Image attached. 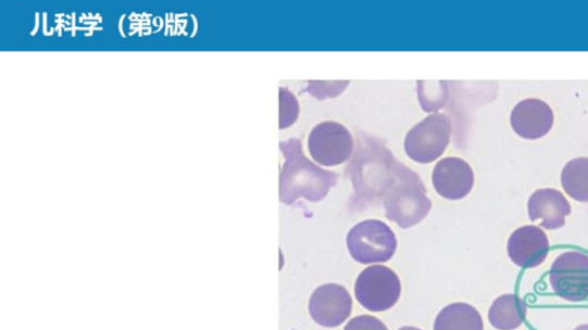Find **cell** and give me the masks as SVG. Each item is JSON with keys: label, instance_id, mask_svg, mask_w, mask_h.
<instances>
[{"label": "cell", "instance_id": "1", "mask_svg": "<svg viewBox=\"0 0 588 330\" xmlns=\"http://www.w3.org/2000/svg\"><path fill=\"white\" fill-rule=\"evenodd\" d=\"M398 162L384 144L373 137H362L348 170L355 192L352 203L367 208L388 194L397 180Z\"/></svg>", "mask_w": 588, "mask_h": 330}, {"label": "cell", "instance_id": "2", "mask_svg": "<svg viewBox=\"0 0 588 330\" xmlns=\"http://www.w3.org/2000/svg\"><path fill=\"white\" fill-rule=\"evenodd\" d=\"M286 163L279 175V200L292 205L300 198L320 202L336 186L338 175L317 167L303 153L300 139L291 138L279 143Z\"/></svg>", "mask_w": 588, "mask_h": 330}, {"label": "cell", "instance_id": "3", "mask_svg": "<svg viewBox=\"0 0 588 330\" xmlns=\"http://www.w3.org/2000/svg\"><path fill=\"white\" fill-rule=\"evenodd\" d=\"M385 214L401 229H411L427 217L433 202L427 195L424 182L413 170L399 163L397 180L384 198Z\"/></svg>", "mask_w": 588, "mask_h": 330}, {"label": "cell", "instance_id": "4", "mask_svg": "<svg viewBox=\"0 0 588 330\" xmlns=\"http://www.w3.org/2000/svg\"><path fill=\"white\" fill-rule=\"evenodd\" d=\"M397 238L387 224L368 219L356 224L348 234V248L361 264L389 262L397 251Z\"/></svg>", "mask_w": 588, "mask_h": 330}, {"label": "cell", "instance_id": "5", "mask_svg": "<svg viewBox=\"0 0 588 330\" xmlns=\"http://www.w3.org/2000/svg\"><path fill=\"white\" fill-rule=\"evenodd\" d=\"M451 136V118L445 114L431 115L416 124L405 136L404 152L417 163H431L448 150Z\"/></svg>", "mask_w": 588, "mask_h": 330}, {"label": "cell", "instance_id": "6", "mask_svg": "<svg viewBox=\"0 0 588 330\" xmlns=\"http://www.w3.org/2000/svg\"><path fill=\"white\" fill-rule=\"evenodd\" d=\"M400 295V279L387 266H370L356 279L355 297L368 312H388V309L397 304Z\"/></svg>", "mask_w": 588, "mask_h": 330}, {"label": "cell", "instance_id": "7", "mask_svg": "<svg viewBox=\"0 0 588 330\" xmlns=\"http://www.w3.org/2000/svg\"><path fill=\"white\" fill-rule=\"evenodd\" d=\"M353 136L342 124L328 120L317 124L309 137V151L323 167H336L353 154Z\"/></svg>", "mask_w": 588, "mask_h": 330}, {"label": "cell", "instance_id": "8", "mask_svg": "<svg viewBox=\"0 0 588 330\" xmlns=\"http://www.w3.org/2000/svg\"><path fill=\"white\" fill-rule=\"evenodd\" d=\"M550 282L554 293L567 302L588 299V255L566 252L553 263Z\"/></svg>", "mask_w": 588, "mask_h": 330}, {"label": "cell", "instance_id": "9", "mask_svg": "<svg viewBox=\"0 0 588 330\" xmlns=\"http://www.w3.org/2000/svg\"><path fill=\"white\" fill-rule=\"evenodd\" d=\"M352 306V297L347 289L329 283L315 289L310 301V313L320 326L334 328L349 319Z\"/></svg>", "mask_w": 588, "mask_h": 330}, {"label": "cell", "instance_id": "10", "mask_svg": "<svg viewBox=\"0 0 588 330\" xmlns=\"http://www.w3.org/2000/svg\"><path fill=\"white\" fill-rule=\"evenodd\" d=\"M433 183L437 193L451 201L468 196L474 189L475 175L470 165L459 157L439 161L433 173Z\"/></svg>", "mask_w": 588, "mask_h": 330}, {"label": "cell", "instance_id": "11", "mask_svg": "<svg viewBox=\"0 0 588 330\" xmlns=\"http://www.w3.org/2000/svg\"><path fill=\"white\" fill-rule=\"evenodd\" d=\"M512 128L516 135L527 140H537L549 135L554 126V113L540 99L520 101L511 115Z\"/></svg>", "mask_w": 588, "mask_h": 330}, {"label": "cell", "instance_id": "12", "mask_svg": "<svg viewBox=\"0 0 588 330\" xmlns=\"http://www.w3.org/2000/svg\"><path fill=\"white\" fill-rule=\"evenodd\" d=\"M510 258L522 268H535L541 265L550 252V241L538 226L520 227L509 240Z\"/></svg>", "mask_w": 588, "mask_h": 330}, {"label": "cell", "instance_id": "13", "mask_svg": "<svg viewBox=\"0 0 588 330\" xmlns=\"http://www.w3.org/2000/svg\"><path fill=\"white\" fill-rule=\"evenodd\" d=\"M527 212L531 221H539L542 229L552 231L564 226L565 217L572 214V205L558 190L543 189L530 196Z\"/></svg>", "mask_w": 588, "mask_h": 330}, {"label": "cell", "instance_id": "14", "mask_svg": "<svg viewBox=\"0 0 588 330\" xmlns=\"http://www.w3.org/2000/svg\"><path fill=\"white\" fill-rule=\"evenodd\" d=\"M434 330H484L477 308L466 303H453L441 309Z\"/></svg>", "mask_w": 588, "mask_h": 330}, {"label": "cell", "instance_id": "15", "mask_svg": "<svg viewBox=\"0 0 588 330\" xmlns=\"http://www.w3.org/2000/svg\"><path fill=\"white\" fill-rule=\"evenodd\" d=\"M525 318L526 304L514 294L497 299L489 312V320L498 330H515L523 325Z\"/></svg>", "mask_w": 588, "mask_h": 330}, {"label": "cell", "instance_id": "16", "mask_svg": "<svg viewBox=\"0 0 588 330\" xmlns=\"http://www.w3.org/2000/svg\"><path fill=\"white\" fill-rule=\"evenodd\" d=\"M563 190L578 202H588V158L567 162L561 174Z\"/></svg>", "mask_w": 588, "mask_h": 330}, {"label": "cell", "instance_id": "17", "mask_svg": "<svg viewBox=\"0 0 588 330\" xmlns=\"http://www.w3.org/2000/svg\"><path fill=\"white\" fill-rule=\"evenodd\" d=\"M417 91L421 106L427 113L440 110L449 96L446 81H417Z\"/></svg>", "mask_w": 588, "mask_h": 330}, {"label": "cell", "instance_id": "18", "mask_svg": "<svg viewBox=\"0 0 588 330\" xmlns=\"http://www.w3.org/2000/svg\"><path fill=\"white\" fill-rule=\"evenodd\" d=\"M299 116V102L295 94L286 88L279 89V129L293 126Z\"/></svg>", "mask_w": 588, "mask_h": 330}, {"label": "cell", "instance_id": "19", "mask_svg": "<svg viewBox=\"0 0 588 330\" xmlns=\"http://www.w3.org/2000/svg\"><path fill=\"white\" fill-rule=\"evenodd\" d=\"M350 85L349 80H340V81H309V86L305 90V92L311 93L313 97L317 98L318 100H324L327 98H335L338 97L343 92L345 89H347Z\"/></svg>", "mask_w": 588, "mask_h": 330}, {"label": "cell", "instance_id": "20", "mask_svg": "<svg viewBox=\"0 0 588 330\" xmlns=\"http://www.w3.org/2000/svg\"><path fill=\"white\" fill-rule=\"evenodd\" d=\"M343 330H389L379 319L372 316L353 318Z\"/></svg>", "mask_w": 588, "mask_h": 330}, {"label": "cell", "instance_id": "21", "mask_svg": "<svg viewBox=\"0 0 588 330\" xmlns=\"http://www.w3.org/2000/svg\"><path fill=\"white\" fill-rule=\"evenodd\" d=\"M399 330H421V329L416 327L405 326V327L400 328Z\"/></svg>", "mask_w": 588, "mask_h": 330}, {"label": "cell", "instance_id": "22", "mask_svg": "<svg viewBox=\"0 0 588 330\" xmlns=\"http://www.w3.org/2000/svg\"><path fill=\"white\" fill-rule=\"evenodd\" d=\"M575 330H588V323L577 327Z\"/></svg>", "mask_w": 588, "mask_h": 330}]
</instances>
